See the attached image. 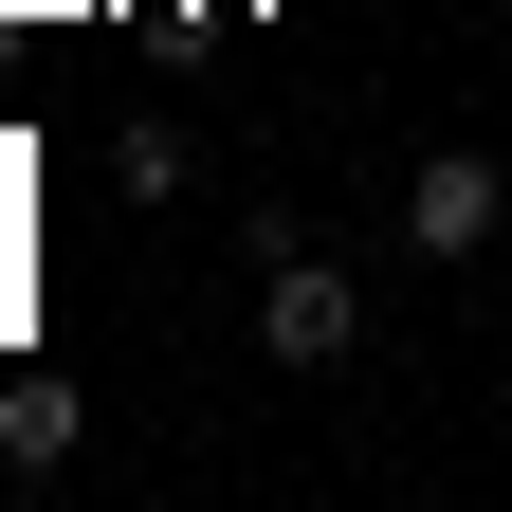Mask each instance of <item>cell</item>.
I'll return each instance as SVG.
<instances>
[{
  "label": "cell",
  "mask_w": 512,
  "mask_h": 512,
  "mask_svg": "<svg viewBox=\"0 0 512 512\" xmlns=\"http://www.w3.org/2000/svg\"><path fill=\"white\" fill-rule=\"evenodd\" d=\"M256 348L275 366H348L366 348V275L348 256H275V275H256Z\"/></svg>",
  "instance_id": "1"
},
{
  "label": "cell",
  "mask_w": 512,
  "mask_h": 512,
  "mask_svg": "<svg viewBox=\"0 0 512 512\" xmlns=\"http://www.w3.org/2000/svg\"><path fill=\"white\" fill-rule=\"evenodd\" d=\"M403 256H494V147H421V183H403Z\"/></svg>",
  "instance_id": "2"
},
{
  "label": "cell",
  "mask_w": 512,
  "mask_h": 512,
  "mask_svg": "<svg viewBox=\"0 0 512 512\" xmlns=\"http://www.w3.org/2000/svg\"><path fill=\"white\" fill-rule=\"evenodd\" d=\"M74 439H92V403H74L55 366H19V384H0V458H19V476H55Z\"/></svg>",
  "instance_id": "3"
}]
</instances>
